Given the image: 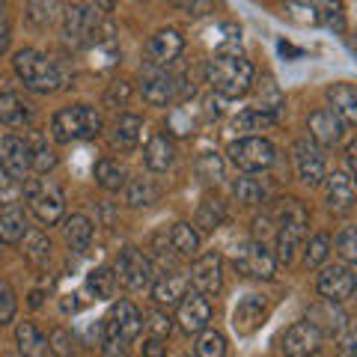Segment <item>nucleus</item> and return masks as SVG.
<instances>
[{
    "instance_id": "obj_1",
    "label": "nucleus",
    "mask_w": 357,
    "mask_h": 357,
    "mask_svg": "<svg viewBox=\"0 0 357 357\" xmlns=\"http://www.w3.org/2000/svg\"><path fill=\"white\" fill-rule=\"evenodd\" d=\"M208 84L220 98H238L253 84V66L241 57V48H218L208 60Z\"/></svg>"
},
{
    "instance_id": "obj_2",
    "label": "nucleus",
    "mask_w": 357,
    "mask_h": 357,
    "mask_svg": "<svg viewBox=\"0 0 357 357\" xmlns=\"http://www.w3.org/2000/svg\"><path fill=\"white\" fill-rule=\"evenodd\" d=\"M13 66H15V75L24 81L27 89H33V93L45 96V93H54V89H60L66 84V75L60 72V66L33 48L18 51Z\"/></svg>"
},
{
    "instance_id": "obj_3",
    "label": "nucleus",
    "mask_w": 357,
    "mask_h": 357,
    "mask_svg": "<svg viewBox=\"0 0 357 357\" xmlns=\"http://www.w3.org/2000/svg\"><path fill=\"white\" fill-rule=\"evenodd\" d=\"M51 131L60 143L69 140H89L102 131V114L89 105H75V107H63L54 114L51 119Z\"/></svg>"
},
{
    "instance_id": "obj_4",
    "label": "nucleus",
    "mask_w": 357,
    "mask_h": 357,
    "mask_svg": "<svg viewBox=\"0 0 357 357\" xmlns=\"http://www.w3.org/2000/svg\"><path fill=\"white\" fill-rule=\"evenodd\" d=\"M277 218H280V229H277V262L289 265L295 259V250H298V244L307 232L310 215L298 199H280Z\"/></svg>"
},
{
    "instance_id": "obj_5",
    "label": "nucleus",
    "mask_w": 357,
    "mask_h": 357,
    "mask_svg": "<svg viewBox=\"0 0 357 357\" xmlns=\"http://www.w3.org/2000/svg\"><path fill=\"white\" fill-rule=\"evenodd\" d=\"M140 328H143V316L131 301H119V304H114L107 312V321H105V345H107L105 351H110V354L119 351L122 354L131 340H137Z\"/></svg>"
},
{
    "instance_id": "obj_6",
    "label": "nucleus",
    "mask_w": 357,
    "mask_h": 357,
    "mask_svg": "<svg viewBox=\"0 0 357 357\" xmlns=\"http://www.w3.org/2000/svg\"><path fill=\"white\" fill-rule=\"evenodd\" d=\"M274 158H277V149L265 137H241L236 143H229V161L244 173L268 170L274 164Z\"/></svg>"
},
{
    "instance_id": "obj_7",
    "label": "nucleus",
    "mask_w": 357,
    "mask_h": 357,
    "mask_svg": "<svg viewBox=\"0 0 357 357\" xmlns=\"http://www.w3.org/2000/svg\"><path fill=\"white\" fill-rule=\"evenodd\" d=\"M116 283H122L131 292H143L152 283V262L137 248H126L116 259Z\"/></svg>"
},
{
    "instance_id": "obj_8",
    "label": "nucleus",
    "mask_w": 357,
    "mask_h": 357,
    "mask_svg": "<svg viewBox=\"0 0 357 357\" xmlns=\"http://www.w3.org/2000/svg\"><path fill=\"white\" fill-rule=\"evenodd\" d=\"M98 24H102V15L93 13V9L86 6H72L66 9L63 15V36L69 45H75V48H86L89 42H93Z\"/></svg>"
},
{
    "instance_id": "obj_9",
    "label": "nucleus",
    "mask_w": 357,
    "mask_h": 357,
    "mask_svg": "<svg viewBox=\"0 0 357 357\" xmlns=\"http://www.w3.org/2000/svg\"><path fill=\"white\" fill-rule=\"evenodd\" d=\"M236 268H238L241 274L256 277V280H271L274 268H277V259H274L271 250H268L262 241H253V244H248V248L238 250Z\"/></svg>"
},
{
    "instance_id": "obj_10",
    "label": "nucleus",
    "mask_w": 357,
    "mask_h": 357,
    "mask_svg": "<svg viewBox=\"0 0 357 357\" xmlns=\"http://www.w3.org/2000/svg\"><path fill=\"white\" fill-rule=\"evenodd\" d=\"M354 271L349 265H333V268H325V271L319 274V295L328 298V301H337V304H342V301H349L351 292H354Z\"/></svg>"
},
{
    "instance_id": "obj_11",
    "label": "nucleus",
    "mask_w": 357,
    "mask_h": 357,
    "mask_svg": "<svg viewBox=\"0 0 357 357\" xmlns=\"http://www.w3.org/2000/svg\"><path fill=\"white\" fill-rule=\"evenodd\" d=\"M295 170H298L301 182L310 188L325 182V158H321V152H319V143H310V140L295 143Z\"/></svg>"
},
{
    "instance_id": "obj_12",
    "label": "nucleus",
    "mask_w": 357,
    "mask_h": 357,
    "mask_svg": "<svg viewBox=\"0 0 357 357\" xmlns=\"http://www.w3.org/2000/svg\"><path fill=\"white\" fill-rule=\"evenodd\" d=\"M321 345V331L312 325V321H295L292 328L283 333V351L286 354H295V357H304V354H316Z\"/></svg>"
},
{
    "instance_id": "obj_13",
    "label": "nucleus",
    "mask_w": 357,
    "mask_h": 357,
    "mask_svg": "<svg viewBox=\"0 0 357 357\" xmlns=\"http://www.w3.org/2000/svg\"><path fill=\"white\" fill-rule=\"evenodd\" d=\"M265 316H268V301L262 295H248L238 301L236 312H232V328H236L241 337H250L253 331L262 328Z\"/></svg>"
},
{
    "instance_id": "obj_14",
    "label": "nucleus",
    "mask_w": 357,
    "mask_h": 357,
    "mask_svg": "<svg viewBox=\"0 0 357 357\" xmlns=\"http://www.w3.org/2000/svg\"><path fill=\"white\" fill-rule=\"evenodd\" d=\"M185 301L178 304V325H182L185 333H199L203 328H208L211 321V304L206 301L203 292H194V295H182Z\"/></svg>"
},
{
    "instance_id": "obj_15",
    "label": "nucleus",
    "mask_w": 357,
    "mask_h": 357,
    "mask_svg": "<svg viewBox=\"0 0 357 357\" xmlns=\"http://www.w3.org/2000/svg\"><path fill=\"white\" fill-rule=\"evenodd\" d=\"M191 280L197 286V292H203V295L220 292V286H223V262H220V256L218 253L199 256V259L194 262V268H191Z\"/></svg>"
},
{
    "instance_id": "obj_16",
    "label": "nucleus",
    "mask_w": 357,
    "mask_h": 357,
    "mask_svg": "<svg viewBox=\"0 0 357 357\" xmlns=\"http://www.w3.org/2000/svg\"><path fill=\"white\" fill-rule=\"evenodd\" d=\"M307 128H310L312 143H319V146H337L345 134V122L333 114V110H316V114L310 116Z\"/></svg>"
},
{
    "instance_id": "obj_17",
    "label": "nucleus",
    "mask_w": 357,
    "mask_h": 357,
    "mask_svg": "<svg viewBox=\"0 0 357 357\" xmlns=\"http://www.w3.org/2000/svg\"><path fill=\"white\" fill-rule=\"evenodd\" d=\"M0 164L3 170L15 178H24L30 170V146L15 134H6L3 143H0Z\"/></svg>"
},
{
    "instance_id": "obj_18",
    "label": "nucleus",
    "mask_w": 357,
    "mask_h": 357,
    "mask_svg": "<svg viewBox=\"0 0 357 357\" xmlns=\"http://www.w3.org/2000/svg\"><path fill=\"white\" fill-rule=\"evenodd\" d=\"M173 96H176V84H173V77L167 72H161V69H146L143 72V98H146L149 105L167 107L173 102Z\"/></svg>"
},
{
    "instance_id": "obj_19",
    "label": "nucleus",
    "mask_w": 357,
    "mask_h": 357,
    "mask_svg": "<svg viewBox=\"0 0 357 357\" xmlns=\"http://www.w3.org/2000/svg\"><path fill=\"white\" fill-rule=\"evenodd\" d=\"M30 208H33V215L39 218V223L54 227V223H60V218H63V197H60V191H54V188H36V191L30 194Z\"/></svg>"
},
{
    "instance_id": "obj_20",
    "label": "nucleus",
    "mask_w": 357,
    "mask_h": 357,
    "mask_svg": "<svg viewBox=\"0 0 357 357\" xmlns=\"http://www.w3.org/2000/svg\"><path fill=\"white\" fill-rule=\"evenodd\" d=\"M182 48H185V39H182V33L178 30H158L149 39V57H152V63H158V66L173 63L178 54H182Z\"/></svg>"
},
{
    "instance_id": "obj_21",
    "label": "nucleus",
    "mask_w": 357,
    "mask_h": 357,
    "mask_svg": "<svg viewBox=\"0 0 357 357\" xmlns=\"http://www.w3.org/2000/svg\"><path fill=\"white\" fill-rule=\"evenodd\" d=\"M310 321L321 333H340L349 328V316L337 307V301H328V298H325V304H316L310 310Z\"/></svg>"
},
{
    "instance_id": "obj_22",
    "label": "nucleus",
    "mask_w": 357,
    "mask_h": 357,
    "mask_svg": "<svg viewBox=\"0 0 357 357\" xmlns=\"http://www.w3.org/2000/svg\"><path fill=\"white\" fill-rule=\"evenodd\" d=\"M328 102L342 122H357V89L351 84H333L328 89Z\"/></svg>"
},
{
    "instance_id": "obj_23",
    "label": "nucleus",
    "mask_w": 357,
    "mask_h": 357,
    "mask_svg": "<svg viewBox=\"0 0 357 357\" xmlns=\"http://www.w3.org/2000/svg\"><path fill=\"white\" fill-rule=\"evenodd\" d=\"M286 107V98L280 93V86L274 84L271 75H262V81L256 84V110H262V114H271L277 119V114Z\"/></svg>"
},
{
    "instance_id": "obj_24",
    "label": "nucleus",
    "mask_w": 357,
    "mask_h": 357,
    "mask_svg": "<svg viewBox=\"0 0 357 357\" xmlns=\"http://www.w3.org/2000/svg\"><path fill=\"white\" fill-rule=\"evenodd\" d=\"M146 167L152 173H164L167 167L173 164V143H170V137L167 134H155V137L149 140V146H146Z\"/></svg>"
},
{
    "instance_id": "obj_25",
    "label": "nucleus",
    "mask_w": 357,
    "mask_h": 357,
    "mask_svg": "<svg viewBox=\"0 0 357 357\" xmlns=\"http://www.w3.org/2000/svg\"><path fill=\"white\" fill-rule=\"evenodd\" d=\"M328 206L340 211L354 206V182L345 173H333L328 178Z\"/></svg>"
},
{
    "instance_id": "obj_26",
    "label": "nucleus",
    "mask_w": 357,
    "mask_h": 357,
    "mask_svg": "<svg viewBox=\"0 0 357 357\" xmlns=\"http://www.w3.org/2000/svg\"><path fill=\"white\" fill-rule=\"evenodd\" d=\"M24 232H27V218H24V211H21L15 203L6 206V211L0 215V241L18 244L21 238H24Z\"/></svg>"
},
{
    "instance_id": "obj_27",
    "label": "nucleus",
    "mask_w": 357,
    "mask_h": 357,
    "mask_svg": "<svg viewBox=\"0 0 357 357\" xmlns=\"http://www.w3.org/2000/svg\"><path fill=\"white\" fill-rule=\"evenodd\" d=\"M63 232H66V241H69L72 250H77V253L89 250V241H93V223H89V218L72 215L69 220H66Z\"/></svg>"
},
{
    "instance_id": "obj_28",
    "label": "nucleus",
    "mask_w": 357,
    "mask_h": 357,
    "mask_svg": "<svg viewBox=\"0 0 357 357\" xmlns=\"http://www.w3.org/2000/svg\"><path fill=\"white\" fill-rule=\"evenodd\" d=\"M185 292H188V280H185V277H182V274H167V277H161V280L155 283L152 298L158 301V304L173 307V304H178V301H182Z\"/></svg>"
},
{
    "instance_id": "obj_29",
    "label": "nucleus",
    "mask_w": 357,
    "mask_h": 357,
    "mask_svg": "<svg viewBox=\"0 0 357 357\" xmlns=\"http://www.w3.org/2000/svg\"><path fill=\"white\" fill-rule=\"evenodd\" d=\"M21 241H24V256H27L33 265H45V262L51 259V241H48V236H45V232L27 229Z\"/></svg>"
},
{
    "instance_id": "obj_30",
    "label": "nucleus",
    "mask_w": 357,
    "mask_h": 357,
    "mask_svg": "<svg viewBox=\"0 0 357 357\" xmlns=\"http://www.w3.org/2000/svg\"><path fill=\"white\" fill-rule=\"evenodd\" d=\"M15 340H18V351L21 354H45V351H51L48 349V340H45L42 333L36 331V325H30V321L18 325Z\"/></svg>"
},
{
    "instance_id": "obj_31",
    "label": "nucleus",
    "mask_w": 357,
    "mask_h": 357,
    "mask_svg": "<svg viewBox=\"0 0 357 357\" xmlns=\"http://www.w3.org/2000/svg\"><path fill=\"white\" fill-rule=\"evenodd\" d=\"M170 244L178 256H194L199 250V236L191 223H176L170 232Z\"/></svg>"
},
{
    "instance_id": "obj_32",
    "label": "nucleus",
    "mask_w": 357,
    "mask_h": 357,
    "mask_svg": "<svg viewBox=\"0 0 357 357\" xmlns=\"http://www.w3.org/2000/svg\"><path fill=\"white\" fill-rule=\"evenodd\" d=\"M30 116L27 105H21V98L15 93H0V122L6 126H24Z\"/></svg>"
},
{
    "instance_id": "obj_33",
    "label": "nucleus",
    "mask_w": 357,
    "mask_h": 357,
    "mask_svg": "<svg viewBox=\"0 0 357 357\" xmlns=\"http://www.w3.org/2000/svg\"><path fill=\"white\" fill-rule=\"evenodd\" d=\"M96 182L105 188V191H119L122 185H126V170H122V167L116 164V161H98L96 164Z\"/></svg>"
},
{
    "instance_id": "obj_34",
    "label": "nucleus",
    "mask_w": 357,
    "mask_h": 357,
    "mask_svg": "<svg viewBox=\"0 0 357 357\" xmlns=\"http://www.w3.org/2000/svg\"><path fill=\"white\" fill-rule=\"evenodd\" d=\"M319 6V21L333 33H345V6L340 0H316Z\"/></svg>"
},
{
    "instance_id": "obj_35",
    "label": "nucleus",
    "mask_w": 357,
    "mask_h": 357,
    "mask_svg": "<svg viewBox=\"0 0 357 357\" xmlns=\"http://www.w3.org/2000/svg\"><path fill=\"white\" fill-rule=\"evenodd\" d=\"M27 15H30L33 24L48 27L60 15V0H30V3H27Z\"/></svg>"
},
{
    "instance_id": "obj_36",
    "label": "nucleus",
    "mask_w": 357,
    "mask_h": 357,
    "mask_svg": "<svg viewBox=\"0 0 357 357\" xmlns=\"http://www.w3.org/2000/svg\"><path fill=\"white\" fill-rule=\"evenodd\" d=\"M232 194H236L238 203H244V206H256V203H262L268 191H265L259 182H256V178L241 176V178H236V185H232Z\"/></svg>"
},
{
    "instance_id": "obj_37",
    "label": "nucleus",
    "mask_w": 357,
    "mask_h": 357,
    "mask_svg": "<svg viewBox=\"0 0 357 357\" xmlns=\"http://www.w3.org/2000/svg\"><path fill=\"white\" fill-rule=\"evenodd\" d=\"M199 126V110L185 105V107H176L170 114V131L178 134V137H185V134H191L194 128Z\"/></svg>"
},
{
    "instance_id": "obj_38",
    "label": "nucleus",
    "mask_w": 357,
    "mask_h": 357,
    "mask_svg": "<svg viewBox=\"0 0 357 357\" xmlns=\"http://www.w3.org/2000/svg\"><path fill=\"white\" fill-rule=\"evenodd\" d=\"M140 128H143V122H140V116H122L119 122H116V134H114V143L116 146H122V149H128V146H134L137 143V137H140Z\"/></svg>"
},
{
    "instance_id": "obj_39",
    "label": "nucleus",
    "mask_w": 357,
    "mask_h": 357,
    "mask_svg": "<svg viewBox=\"0 0 357 357\" xmlns=\"http://www.w3.org/2000/svg\"><path fill=\"white\" fill-rule=\"evenodd\" d=\"M197 176L203 182H220L223 178V158L218 152H203L197 158Z\"/></svg>"
},
{
    "instance_id": "obj_40",
    "label": "nucleus",
    "mask_w": 357,
    "mask_h": 357,
    "mask_svg": "<svg viewBox=\"0 0 357 357\" xmlns=\"http://www.w3.org/2000/svg\"><path fill=\"white\" fill-rule=\"evenodd\" d=\"M197 354L199 357H223L227 354V340L220 337L218 331H199V340H197Z\"/></svg>"
},
{
    "instance_id": "obj_41",
    "label": "nucleus",
    "mask_w": 357,
    "mask_h": 357,
    "mask_svg": "<svg viewBox=\"0 0 357 357\" xmlns=\"http://www.w3.org/2000/svg\"><path fill=\"white\" fill-rule=\"evenodd\" d=\"M223 218H227V211H223V203H218V199H206L203 206H199L197 211V227H203V229H218Z\"/></svg>"
},
{
    "instance_id": "obj_42",
    "label": "nucleus",
    "mask_w": 357,
    "mask_h": 357,
    "mask_svg": "<svg viewBox=\"0 0 357 357\" xmlns=\"http://www.w3.org/2000/svg\"><path fill=\"white\" fill-rule=\"evenodd\" d=\"M89 289L96 292V298H114L116 292V274L110 268H96L89 274Z\"/></svg>"
},
{
    "instance_id": "obj_43",
    "label": "nucleus",
    "mask_w": 357,
    "mask_h": 357,
    "mask_svg": "<svg viewBox=\"0 0 357 357\" xmlns=\"http://www.w3.org/2000/svg\"><path fill=\"white\" fill-rule=\"evenodd\" d=\"M128 203L134 208L155 203V188H152L149 178H143V176L140 178H131V185H128Z\"/></svg>"
},
{
    "instance_id": "obj_44",
    "label": "nucleus",
    "mask_w": 357,
    "mask_h": 357,
    "mask_svg": "<svg viewBox=\"0 0 357 357\" xmlns=\"http://www.w3.org/2000/svg\"><path fill=\"white\" fill-rule=\"evenodd\" d=\"M286 9H289V15H292L295 21H301V24H316L319 21L316 0H286Z\"/></svg>"
},
{
    "instance_id": "obj_45",
    "label": "nucleus",
    "mask_w": 357,
    "mask_h": 357,
    "mask_svg": "<svg viewBox=\"0 0 357 357\" xmlns=\"http://www.w3.org/2000/svg\"><path fill=\"white\" fill-rule=\"evenodd\" d=\"M30 167L36 173H48V170H54L57 167V155H54V149H48V143H36L33 146V152H30Z\"/></svg>"
},
{
    "instance_id": "obj_46",
    "label": "nucleus",
    "mask_w": 357,
    "mask_h": 357,
    "mask_svg": "<svg viewBox=\"0 0 357 357\" xmlns=\"http://www.w3.org/2000/svg\"><path fill=\"white\" fill-rule=\"evenodd\" d=\"M15 310H18V301H15L13 286L6 280H0V325H9L15 319Z\"/></svg>"
},
{
    "instance_id": "obj_47",
    "label": "nucleus",
    "mask_w": 357,
    "mask_h": 357,
    "mask_svg": "<svg viewBox=\"0 0 357 357\" xmlns=\"http://www.w3.org/2000/svg\"><path fill=\"white\" fill-rule=\"evenodd\" d=\"M21 199V185L15 176H9L6 170H0V206H13Z\"/></svg>"
},
{
    "instance_id": "obj_48",
    "label": "nucleus",
    "mask_w": 357,
    "mask_h": 357,
    "mask_svg": "<svg viewBox=\"0 0 357 357\" xmlns=\"http://www.w3.org/2000/svg\"><path fill=\"white\" fill-rule=\"evenodd\" d=\"M328 248H331V241H328V236H316L310 244H307V253H304V262H307V268H316V265H321L328 259Z\"/></svg>"
},
{
    "instance_id": "obj_49",
    "label": "nucleus",
    "mask_w": 357,
    "mask_h": 357,
    "mask_svg": "<svg viewBox=\"0 0 357 357\" xmlns=\"http://www.w3.org/2000/svg\"><path fill=\"white\" fill-rule=\"evenodd\" d=\"M274 122V116L271 114H262V110H248V114H241L238 119H236V128H244V131H259V128H265V126H271Z\"/></svg>"
},
{
    "instance_id": "obj_50",
    "label": "nucleus",
    "mask_w": 357,
    "mask_h": 357,
    "mask_svg": "<svg viewBox=\"0 0 357 357\" xmlns=\"http://www.w3.org/2000/svg\"><path fill=\"white\" fill-rule=\"evenodd\" d=\"M337 250H340V256L345 262L357 259V232H354V227H345L337 236Z\"/></svg>"
},
{
    "instance_id": "obj_51",
    "label": "nucleus",
    "mask_w": 357,
    "mask_h": 357,
    "mask_svg": "<svg viewBox=\"0 0 357 357\" xmlns=\"http://www.w3.org/2000/svg\"><path fill=\"white\" fill-rule=\"evenodd\" d=\"M128 93H131V86L126 81H116V84H110L107 89V96H105V105L107 107H122L128 102Z\"/></svg>"
},
{
    "instance_id": "obj_52",
    "label": "nucleus",
    "mask_w": 357,
    "mask_h": 357,
    "mask_svg": "<svg viewBox=\"0 0 357 357\" xmlns=\"http://www.w3.org/2000/svg\"><path fill=\"white\" fill-rule=\"evenodd\" d=\"M173 3L178 9H185V13H191V15H206L215 0H173Z\"/></svg>"
},
{
    "instance_id": "obj_53",
    "label": "nucleus",
    "mask_w": 357,
    "mask_h": 357,
    "mask_svg": "<svg viewBox=\"0 0 357 357\" xmlns=\"http://www.w3.org/2000/svg\"><path fill=\"white\" fill-rule=\"evenodd\" d=\"M149 328H152L155 337H167V333L173 331V321H170V316H164V312H155L149 319Z\"/></svg>"
},
{
    "instance_id": "obj_54",
    "label": "nucleus",
    "mask_w": 357,
    "mask_h": 357,
    "mask_svg": "<svg viewBox=\"0 0 357 357\" xmlns=\"http://www.w3.org/2000/svg\"><path fill=\"white\" fill-rule=\"evenodd\" d=\"M51 345H54V351L57 354H72V340H69V333H66L63 328H57L51 333Z\"/></svg>"
},
{
    "instance_id": "obj_55",
    "label": "nucleus",
    "mask_w": 357,
    "mask_h": 357,
    "mask_svg": "<svg viewBox=\"0 0 357 357\" xmlns=\"http://www.w3.org/2000/svg\"><path fill=\"white\" fill-rule=\"evenodd\" d=\"M143 351H146L149 357H161V354H167V349L161 345V340H149L146 345H143Z\"/></svg>"
},
{
    "instance_id": "obj_56",
    "label": "nucleus",
    "mask_w": 357,
    "mask_h": 357,
    "mask_svg": "<svg viewBox=\"0 0 357 357\" xmlns=\"http://www.w3.org/2000/svg\"><path fill=\"white\" fill-rule=\"evenodd\" d=\"M6 48H9V24H6L3 13H0V54H3Z\"/></svg>"
},
{
    "instance_id": "obj_57",
    "label": "nucleus",
    "mask_w": 357,
    "mask_h": 357,
    "mask_svg": "<svg viewBox=\"0 0 357 357\" xmlns=\"http://www.w3.org/2000/svg\"><path fill=\"white\" fill-rule=\"evenodd\" d=\"M354 152H357V146L351 143V146L345 149V161H349V170H351V173H354Z\"/></svg>"
},
{
    "instance_id": "obj_58",
    "label": "nucleus",
    "mask_w": 357,
    "mask_h": 357,
    "mask_svg": "<svg viewBox=\"0 0 357 357\" xmlns=\"http://www.w3.org/2000/svg\"><path fill=\"white\" fill-rule=\"evenodd\" d=\"M96 6L102 9V13H110V9H114V0H96Z\"/></svg>"
},
{
    "instance_id": "obj_59",
    "label": "nucleus",
    "mask_w": 357,
    "mask_h": 357,
    "mask_svg": "<svg viewBox=\"0 0 357 357\" xmlns=\"http://www.w3.org/2000/svg\"><path fill=\"white\" fill-rule=\"evenodd\" d=\"M30 304L39 307V304H42V292H33V295H30Z\"/></svg>"
},
{
    "instance_id": "obj_60",
    "label": "nucleus",
    "mask_w": 357,
    "mask_h": 357,
    "mask_svg": "<svg viewBox=\"0 0 357 357\" xmlns=\"http://www.w3.org/2000/svg\"><path fill=\"white\" fill-rule=\"evenodd\" d=\"M3 6H6V3H3V0H0V13H3Z\"/></svg>"
}]
</instances>
